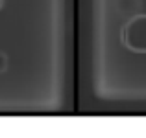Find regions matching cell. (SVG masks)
Returning <instances> with one entry per match:
<instances>
[{
  "instance_id": "obj_1",
  "label": "cell",
  "mask_w": 146,
  "mask_h": 138,
  "mask_svg": "<svg viewBox=\"0 0 146 138\" xmlns=\"http://www.w3.org/2000/svg\"><path fill=\"white\" fill-rule=\"evenodd\" d=\"M120 41L135 53H146V13L133 15L122 28Z\"/></svg>"
},
{
  "instance_id": "obj_2",
  "label": "cell",
  "mask_w": 146,
  "mask_h": 138,
  "mask_svg": "<svg viewBox=\"0 0 146 138\" xmlns=\"http://www.w3.org/2000/svg\"><path fill=\"white\" fill-rule=\"evenodd\" d=\"M117 7H118V13L120 15L131 17V15L141 7V0H118Z\"/></svg>"
},
{
  "instance_id": "obj_3",
  "label": "cell",
  "mask_w": 146,
  "mask_h": 138,
  "mask_svg": "<svg viewBox=\"0 0 146 138\" xmlns=\"http://www.w3.org/2000/svg\"><path fill=\"white\" fill-rule=\"evenodd\" d=\"M7 70V55L4 52H0V74Z\"/></svg>"
},
{
  "instance_id": "obj_4",
  "label": "cell",
  "mask_w": 146,
  "mask_h": 138,
  "mask_svg": "<svg viewBox=\"0 0 146 138\" xmlns=\"http://www.w3.org/2000/svg\"><path fill=\"white\" fill-rule=\"evenodd\" d=\"M2 7H4V0H0V9H2Z\"/></svg>"
}]
</instances>
